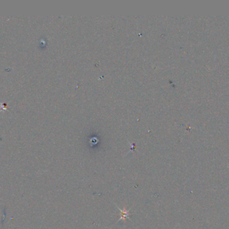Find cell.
Returning a JSON list of instances; mask_svg holds the SVG:
<instances>
[{"label": "cell", "instance_id": "6da1fadb", "mask_svg": "<svg viewBox=\"0 0 229 229\" xmlns=\"http://www.w3.org/2000/svg\"><path fill=\"white\" fill-rule=\"evenodd\" d=\"M119 210H120L121 213V217L120 218V220H121V219H125L126 218H127L129 214V211H127L125 210H124L123 211L121 209H119Z\"/></svg>", "mask_w": 229, "mask_h": 229}]
</instances>
